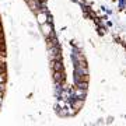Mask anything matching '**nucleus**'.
<instances>
[{"label": "nucleus", "mask_w": 126, "mask_h": 126, "mask_svg": "<svg viewBox=\"0 0 126 126\" xmlns=\"http://www.w3.org/2000/svg\"><path fill=\"white\" fill-rule=\"evenodd\" d=\"M39 30H41V35L44 36V38H49V36L53 35V25H52L50 21H48L45 24H41Z\"/></svg>", "instance_id": "f257e3e1"}, {"label": "nucleus", "mask_w": 126, "mask_h": 126, "mask_svg": "<svg viewBox=\"0 0 126 126\" xmlns=\"http://www.w3.org/2000/svg\"><path fill=\"white\" fill-rule=\"evenodd\" d=\"M34 17H35V21L38 24H45L49 21V16H48V13L46 11H44V10H41V11H36L35 14H34Z\"/></svg>", "instance_id": "f03ea898"}, {"label": "nucleus", "mask_w": 126, "mask_h": 126, "mask_svg": "<svg viewBox=\"0 0 126 126\" xmlns=\"http://www.w3.org/2000/svg\"><path fill=\"white\" fill-rule=\"evenodd\" d=\"M87 94H88V90H84V88H79V87H76V88L73 90V97H74V98L86 99Z\"/></svg>", "instance_id": "7ed1b4c3"}, {"label": "nucleus", "mask_w": 126, "mask_h": 126, "mask_svg": "<svg viewBox=\"0 0 126 126\" xmlns=\"http://www.w3.org/2000/svg\"><path fill=\"white\" fill-rule=\"evenodd\" d=\"M79 81H90V74H76L74 73V83Z\"/></svg>", "instance_id": "20e7f679"}, {"label": "nucleus", "mask_w": 126, "mask_h": 126, "mask_svg": "<svg viewBox=\"0 0 126 126\" xmlns=\"http://www.w3.org/2000/svg\"><path fill=\"white\" fill-rule=\"evenodd\" d=\"M76 87H79V88H84V90H88V81H79V83H76Z\"/></svg>", "instance_id": "39448f33"}, {"label": "nucleus", "mask_w": 126, "mask_h": 126, "mask_svg": "<svg viewBox=\"0 0 126 126\" xmlns=\"http://www.w3.org/2000/svg\"><path fill=\"white\" fill-rule=\"evenodd\" d=\"M1 104H3V94H0V107H1Z\"/></svg>", "instance_id": "423d86ee"}]
</instances>
